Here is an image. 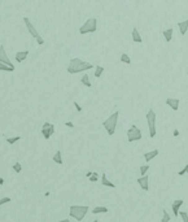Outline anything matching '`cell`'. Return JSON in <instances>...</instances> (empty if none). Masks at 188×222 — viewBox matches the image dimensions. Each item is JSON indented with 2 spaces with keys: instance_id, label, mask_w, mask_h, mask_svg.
Wrapping results in <instances>:
<instances>
[{
  "instance_id": "52a82bcc",
  "label": "cell",
  "mask_w": 188,
  "mask_h": 222,
  "mask_svg": "<svg viewBox=\"0 0 188 222\" xmlns=\"http://www.w3.org/2000/svg\"><path fill=\"white\" fill-rule=\"evenodd\" d=\"M141 138H143V134H141L140 129L136 126V125H132V126L127 130V140L130 143L138 142V140H140Z\"/></svg>"
},
{
  "instance_id": "ffe728a7",
  "label": "cell",
  "mask_w": 188,
  "mask_h": 222,
  "mask_svg": "<svg viewBox=\"0 0 188 222\" xmlns=\"http://www.w3.org/2000/svg\"><path fill=\"white\" fill-rule=\"evenodd\" d=\"M109 209H108V206H104V205H99V206H95V208L92 209V213L93 214H99V213H108Z\"/></svg>"
},
{
  "instance_id": "d4e9b609",
  "label": "cell",
  "mask_w": 188,
  "mask_h": 222,
  "mask_svg": "<svg viewBox=\"0 0 188 222\" xmlns=\"http://www.w3.org/2000/svg\"><path fill=\"white\" fill-rule=\"evenodd\" d=\"M21 139H22V138H21V135H17V136H12V138H7V143H8V144H14V143L20 142Z\"/></svg>"
},
{
  "instance_id": "d6a6232c",
  "label": "cell",
  "mask_w": 188,
  "mask_h": 222,
  "mask_svg": "<svg viewBox=\"0 0 188 222\" xmlns=\"http://www.w3.org/2000/svg\"><path fill=\"white\" fill-rule=\"evenodd\" d=\"M73 104H74V107H75V109H77V112H82V107L79 105L77 101H73Z\"/></svg>"
},
{
  "instance_id": "4dcf8cb0",
  "label": "cell",
  "mask_w": 188,
  "mask_h": 222,
  "mask_svg": "<svg viewBox=\"0 0 188 222\" xmlns=\"http://www.w3.org/2000/svg\"><path fill=\"white\" fill-rule=\"evenodd\" d=\"M179 216H180V218H182L183 222H188V214H187V212H179Z\"/></svg>"
},
{
  "instance_id": "5bb4252c",
  "label": "cell",
  "mask_w": 188,
  "mask_h": 222,
  "mask_svg": "<svg viewBox=\"0 0 188 222\" xmlns=\"http://www.w3.org/2000/svg\"><path fill=\"white\" fill-rule=\"evenodd\" d=\"M131 38H132V42H134V43H143V36L140 35L138 27H134V29H132Z\"/></svg>"
},
{
  "instance_id": "2e32d148",
  "label": "cell",
  "mask_w": 188,
  "mask_h": 222,
  "mask_svg": "<svg viewBox=\"0 0 188 222\" xmlns=\"http://www.w3.org/2000/svg\"><path fill=\"white\" fill-rule=\"evenodd\" d=\"M158 153H160V151L158 150H153V151H149V152H145L144 153V160H145L147 162L152 161L153 159H156L158 156Z\"/></svg>"
},
{
  "instance_id": "836d02e7",
  "label": "cell",
  "mask_w": 188,
  "mask_h": 222,
  "mask_svg": "<svg viewBox=\"0 0 188 222\" xmlns=\"http://www.w3.org/2000/svg\"><path fill=\"white\" fill-rule=\"evenodd\" d=\"M65 126H68V127H70V129H74V123L70 122V121H66V122H65Z\"/></svg>"
},
{
  "instance_id": "e575fe53",
  "label": "cell",
  "mask_w": 188,
  "mask_h": 222,
  "mask_svg": "<svg viewBox=\"0 0 188 222\" xmlns=\"http://www.w3.org/2000/svg\"><path fill=\"white\" fill-rule=\"evenodd\" d=\"M4 178H3V177H0V186H3V184H4Z\"/></svg>"
},
{
  "instance_id": "7c38bea8",
  "label": "cell",
  "mask_w": 188,
  "mask_h": 222,
  "mask_svg": "<svg viewBox=\"0 0 188 222\" xmlns=\"http://www.w3.org/2000/svg\"><path fill=\"white\" fill-rule=\"evenodd\" d=\"M179 104H180V100L177 99V98H168L166 99V105H168L169 108H171L172 110H178Z\"/></svg>"
},
{
  "instance_id": "8992f818",
  "label": "cell",
  "mask_w": 188,
  "mask_h": 222,
  "mask_svg": "<svg viewBox=\"0 0 188 222\" xmlns=\"http://www.w3.org/2000/svg\"><path fill=\"white\" fill-rule=\"evenodd\" d=\"M147 118V123H148V129H149V136L153 139L157 134V130H156V112L152 108L148 109V112L145 114Z\"/></svg>"
},
{
  "instance_id": "7a4b0ae2",
  "label": "cell",
  "mask_w": 188,
  "mask_h": 222,
  "mask_svg": "<svg viewBox=\"0 0 188 222\" xmlns=\"http://www.w3.org/2000/svg\"><path fill=\"white\" fill-rule=\"evenodd\" d=\"M118 117H119V112L115 110L114 113H112L109 117L106 118L105 121H103V126L105 129V131L108 132V135H114L115 129H117V122H118Z\"/></svg>"
},
{
  "instance_id": "8fae6325",
  "label": "cell",
  "mask_w": 188,
  "mask_h": 222,
  "mask_svg": "<svg viewBox=\"0 0 188 222\" xmlns=\"http://www.w3.org/2000/svg\"><path fill=\"white\" fill-rule=\"evenodd\" d=\"M183 204H184V200H183V199H177V200L172 201V204H171V209H172V212H174V216H175V217L179 216V209H180V206H182Z\"/></svg>"
},
{
  "instance_id": "83f0119b",
  "label": "cell",
  "mask_w": 188,
  "mask_h": 222,
  "mask_svg": "<svg viewBox=\"0 0 188 222\" xmlns=\"http://www.w3.org/2000/svg\"><path fill=\"white\" fill-rule=\"evenodd\" d=\"M170 220H171L170 214L168 213V210H166V209H163V216H162V220H161V222H169Z\"/></svg>"
},
{
  "instance_id": "d6986e66",
  "label": "cell",
  "mask_w": 188,
  "mask_h": 222,
  "mask_svg": "<svg viewBox=\"0 0 188 222\" xmlns=\"http://www.w3.org/2000/svg\"><path fill=\"white\" fill-rule=\"evenodd\" d=\"M52 160L56 162L57 165H62V164H64V160H62V153H61V151H60V150L55 152V155L52 156Z\"/></svg>"
},
{
  "instance_id": "f1b7e54d",
  "label": "cell",
  "mask_w": 188,
  "mask_h": 222,
  "mask_svg": "<svg viewBox=\"0 0 188 222\" xmlns=\"http://www.w3.org/2000/svg\"><path fill=\"white\" fill-rule=\"evenodd\" d=\"M139 170H140V174H141V175L147 174V172L149 170V165H148V164H145V165H141V166L139 168Z\"/></svg>"
},
{
  "instance_id": "4fadbf2b",
  "label": "cell",
  "mask_w": 188,
  "mask_h": 222,
  "mask_svg": "<svg viewBox=\"0 0 188 222\" xmlns=\"http://www.w3.org/2000/svg\"><path fill=\"white\" fill-rule=\"evenodd\" d=\"M177 25H178V29H179L180 35H186V34H187V31H188V18H187V20H184V21L178 22Z\"/></svg>"
},
{
  "instance_id": "e0dca14e",
  "label": "cell",
  "mask_w": 188,
  "mask_h": 222,
  "mask_svg": "<svg viewBox=\"0 0 188 222\" xmlns=\"http://www.w3.org/2000/svg\"><path fill=\"white\" fill-rule=\"evenodd\" d=\"M101 184L105 187H110V188H115V184L108 179V177H106V173H103L101 174Z\"/></svg>"
},
{
  "instance_id": "cb8c5ba5",
  "label": "cell",
  "mask_w": 188,
  "mask_h": 222,
  "mask_svg": "<svg viewBox=\"0 0 188 222\" xmlns=\"http://www.w3.org/2000/svg\"><path fill=\"white\" fill-rule=\"evenodd\" d=\"M119 60H121V62H123V64H131V58H130V56L127 55V53H122L121 55V57H119Z\"/></svg>"
},
{
  "instance_id": "9c48e42d",
  "label": "cell",
  "mask_w": 188,
  "mask_h": 222,
  "mask_svg": "<svg viewBox=\"0 0 188 222\" xmlns=\"http://www.w3.org/2000/svg\"><path fill=\"white\" fill-rule=\"evenodd\" d=\"M138 184L140 186V188H141L143 191H148V190H149V177H148L147 174L141 175L140 178L138 179Z\"/></svg>"
},
{
  "instance_id": "8d00e7d4",
  "label": "cell",
  "mask_w": 188,
  "mask_h": 222,
  "mask_svg": "<svg viewBox=\"0 0 188 222\" xmlns=\"http://www.w3.org/2000/svg\"><path fill=\"white\" fill-rule=\"evenodd\" d=\"M92 174V172H87V173H86V177H87V178H88V177Z\"/></svg>"
},
{
  "instance_id": "7402d4cb",
  "label": "cell",
  "mask_w": 188,
  "mask_h": 222,
  "mask_svg": "<svg viewBox=\"0 0 188 222\" xmlns=\"http://www.w3.org/2000/svg\"><path fill=\"white\" fill-rule=\"evenodd\" d=\"M81 83L84 85L86 87H91V82H90V76L88 74H83V77L81 78Z\"/></svg>"
},
{
  "instance_id": "5b68a950",
  "label": "cell",
  "mask_w": 188,
  "mask_h": 222,
  "mask_svg": "<svg viewBox=\"0 0 188 222\" xmlns=\"http://www.w3.org/2000/svg\"><path fill=\"white\" fill-rule=\"evenodd\" d=\"M24 22H25V25H26V29H27L29 34H30L33 38L37 40V43L39 44V46H43V44H44V39L42 38V35L39 34V31L35 29V26L33 25V22L30 21V18H29V17H24Z\"/></svg>"
},
{
  "instance_id": "3957f363",
  "label": "cell",
  "mask_w": 188,
  "mask_h": 222,
  "mask_svg": "<svg viewBox=\"0 0 188 222\" xmlns=\"http://www.w3.org/2000/svg\"><path fill=\"white\" fill-rule=\"evenodd\" d=\"M88 210H90V208L87 205H71L69 208V214L71 218L81 222L86 217V214L88 213Z\"/></svg>"
},
{
  "instance_id": "4316f807",
  "label": "cell",
  "mask_w": 188,
  "mask_h": 222,
  "mask_svg": "<svg viewBox=\"0 0 188 222\" xmlns=\"http://www.w3.org/2000/svg\"><path fill=\"white\" fill-rule=\"evenodd\" d=\"M88 179H90V182H97L99 181V173L92 172V174L88 177Z\"/></svg>"
},
{
  "instance_id": "d590c367",
  "label": "cell",
  "mask_w": 188,
  "mask_h": 222,
  "mask_svg": "<svg viewBox=\"0 0 188 222\" xmlns=\"http://www.w3.org/2000/svg\"><path fill=\"white\" fill-rule=\"evenodd\" d=\"M174 135H175V136L179 135V131H178V130H174Z\"/></svg>"
},
{
  "instance_id": "ba28073f",
  "label": "cell",
  "mask_w": 188,
  "mask_h": 222,
  "mask_svg": "<svg viewBox=\"0 0 188 222\" xmlns=\"http://www.w3.org/2000/svg\"><path fill=\"white\" fill-rule=\"evenodd\" d=\"M40 131H42V135L44 136V139H49L55 134V125L51 123V122H44Z\"/></svg>"
},
{
  "instance_id": "44dd1931",
  "label": "cell",
  "mask_w": 188,
  "mask_h": 222,
  "mask_svg": "<svg viewBox=\"0 0 188 222\" xmlns=\"http://www.w3.org/2000/svg\"><path fill=\"white\" fill-rule=\"evenodd\" d=\"M16 70V66H11L8 64H4V62H0V72H14Z\"/></svg>"
},
{
  "instance_id": "1f68e13d",
  "label": "cell",
  "mask_w": 188,
  "mask_h": 222,
  "mask_svg": "<svg viewBox=\"0 0 188 222\" xmlns=\"http://www.w3.org/2000/svg\"><path fill=\"white\" fill-rule=\"evenodd\" d=\"M183 174H188V164H187V165L178 173V175H183Z\"/></svg>"
},
{
  "instance_id": "277c9868",
  "label": "cell",
  "mask_w": 188,
  "mask_h": 222,
  "mask_svg": "<svg viewBox=\"0 0 188 222\" xmlns=\"http://www.w3.org/2000/svg\"><path fill=\"white\" fill-rule=\"evenodd\" d=\"M96 30H97V20L95 17H91L79 27V34L81 35L92 34V33H96Z\"/></svg>"
},
{
  "instance_id": "f546056e",
  "label": "cell",
  "mask_w": 188,
  "mask_h": 222,
  "mask_svg": "<svg viewBox=\"0 0 188 222\" xmlns=\"http://www.w3.org/2000/svg\"><path fill=\"white\" fill-rule=\"evenodd\" d=\"M9 201H12V199L9 196H5V197H2L0 199V206L4 205V204H8Z\"/></svg>"
},
{
  "instance_id": "6da1fadb",
  "label": "cell",
  "mask_w": 188,
  "mask_h": 222,
  "mask_svg": "<svg viewBox=\"0 0 188 222\" xmlns=\"http://www.w3.org/2000/svg\"><path fill=\"white\" fill-rule=\"evenodd\" d=\"M92 68H95V66H93L91 62L83 61L82 58H79V57H74V58H70L66 70H68L69 74H78V73L91 70Z\"/></svg>"
},
{
  "instance_id": "484cf974",
  "label": "cell",
  "mask_w": 188,
  "mask_h": 222,
  "mask_svg": "<svg viewBox=\"0 0 188 222\" xmlns=\"http://www.w3.org/2000/svg\"><path fill=\"white\" fill-rule=\"evenodd\" d=\"M12 169H13L16 173H21V172H22V165H21L20 161H16V162H14V164L12 165Z\"/></svg>"
},
{
  "instance_id": "ac0fdd59",
  "label": "cell",
  "mask_w": 188,
  "mask_h": 222,
  "mask_svg": "<svg viewBox=\"0 0 188 222\" xmlns=\"http://www.w3.org/2000/svg\"><path fill=\"white\" fill-rule=\"evenodd\" d=\"M162 35H163V38H165V40L168 42V43H170L171 42V39H172V35H174V29H166V30H163L162 31Z\"/></svg>"
},
{
  "instance_id": "74e56055",
  "label": "cell",
  "mask_w": 188,
  "mask_h": 222,
  "mask_svg": "<svg viewBox=\"0 0 188 222\" xmlns=\"http://www.w3.org/2000/svg\"><path fill=\"white\" fill-rule=\"evenodd\" d=\"M187 74H188V73H187Z\"/></svg>"
},
{
  "instance_id": "603a6c76",
  "label": "cell",
  "mask_w": 188,
  "mask_h": 222,
  "mask_svg": "<svg viewBox=\"0 0 188 222\" xmlns=\"http://www.w3.org/2000/svg\"><path fill=\"white\" fill-rule=\"evenodd\" d=\"M104 66H101V65H95V77L96 78H100L101 77V74L104 73Z\"/></svg>"
},
{
  "instance_id": "9a60e30c",
  "label": "cell",
  "mask_w": 188,
  "mask_h": 222,
  "mask_svg": "<svg viewBox=\"0 0 188 222\" xmlns=\"http://www.w3.org/2000/svg\"><path fill=\"white\" fill-rule=\"evenodd\" d=\"M29 53H30L29 51H17V52H16V61L18 64H21V62L25 61L26 58H27Z\"/></svg>"
},
{
  "instance_id": "30bf717a",
  "label": "cell",
  "mask_w": 188,
  "mask_h": 222,
  "mask_svg": "<svg viewBox=\"0 0 188 222\" xmlns=\"http://www.w3.org/2000/svg\"><path fill=\"white\" fill-rule=\"evenodd\" d=\"M0 62H4V64H8V65H11V66H13V64H12V61L9 60V57H8V55H7V51H5V47L3 46H0Z\"/></svg>"
}]
</instances>
